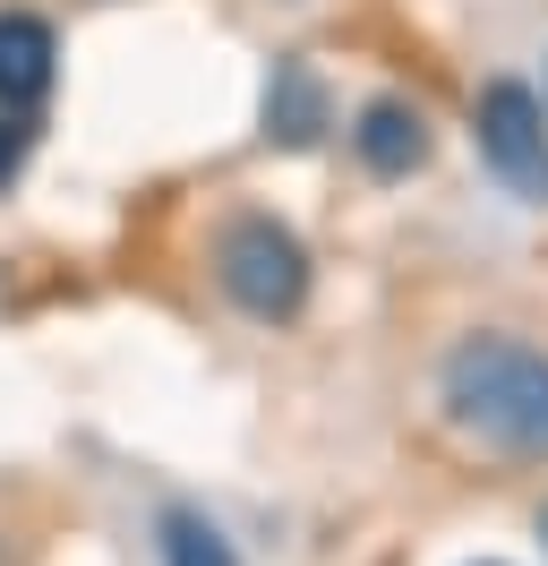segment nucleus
Here are the masks:
<instances>
[{
	"instance_id": "obj_1",
	"label": "nucleus",
	"mask_w": 548,
	"mask_h": 566,
	"mask_svg": "<svg viewBox=\"0 0 548 566\" xmlns=\"http://www.w3.org/2000/svg\"><path fill=\"white\" fill-rule=\"evenodd\" d=\"M445 421L497 463H548V353L523 335H463L438 360Z\"/></svg>"
},
{
	"instance_id": "obj_2",
	"label": "nucleus",
	"mask_w": 548,
	"mask_h": 566,
	"mask_svg": "<svg viewBox=\"0 0 548 566\" xmlns=\"http://www.w3.org/2000/svg\"><path fill=\"white\" fill-rule=\"evenodd\" d=\"M214 283H223V301H232L240 318L257 326H283L308 310V249L292 223H274V214H232L223 232H214Z\"/></svg>"
},
{
	"instance_id": "obj_3",
	"label": "nucleus",
	"mask_w": 548,
	"mask_h": 566,
	"mask_svg": "<svg viewBox=\"0 0 548 566\" xmlns=\"http://www.w3.org/2000/svg\"><path fill=\"white\" fill-rule=\"evenodd\" d=\"M472 138H479V164L506 180L523 207H548V104L523 77H488L479 86Z\"/></svg>"
},
{
	"instance_id": "obj_4",
	"label": "nucleus",
	"mask_w": 548,
	"mask_h": 566,
	"mask_svg": "<svg viewBox=\"0 0 548 566\" xmlns=\"http://www.w3.org/2000/svg\"><path fill=\"white\" fill-rule=\"evenodd\" d=\"M351 155H360L377 180H411L420 164H429V120H420V104H403V95H369L360 120H351Z\"/></svg>"
},
{
	"instance_id": "obj_5",
	"label": "nucleus",
	"mask_w": 548,
	"mask_h": 566,
	"mask_svg": "<svg viewBox=\"0 0 548 566\" xmlns=\"http://www.w3.org/2000/svg\"><path fill=\"white\" fill-rule=\"evenodd\" d=\"M61 77V43L34 9H0V112H34Z\"/></svg>"
},
{
	"instance_id": "obj_6",
	"label": "nucleus",
	"mask_w": 548,
	"mask_h": 566,
	"mask_svg": "<svg viewBox=\"0 0 548 566\" xmlns=\"http://www.w3.org/2000/svg\"><path fill=\"white\" fill-rule=\"evenodd\" d=\"M335 129V112H326V86H317V70L308 61H283L266 86V138L274 146H317Z\"/></svg>"
},
{
	"instance_id": "obj_7",
	"label": "nucleus",
	"mask_w": 548,
	"mask_h": 566,
	"mask_svg": "<svg viewBox=\"0 0 548 566\" xmlns=\"http://www.w3.org/2000/svg\"><path fill=\"white\" fill-rule=\"evenodd\" d=\"M155 549H164V566H240V549L223 541V524H214V515H198V506H164Z\"/></svg>"
},
{
	"instance_id": "obj_8",
	"label": "nucleus",
	"mask_w": 548,
	"mask_h": 566,
	"mask_svg": "<svg viewBox=\"0 0 548 566\" xmlns=\"http://www.w3.org/2000/svg\"><path fill=\"white\" fill-rule=\"evenodd\" d=\"M27 146H34V112H0V189L18 180V164H27Z\"/></svg>"
},
{
	"instance_id": "obj_9",
	"label": "nucleus",
	"mask_w": 548,
	"mask_h": 566,
	"mask_svg": "<svg viewBox=\"0 0 548 566\" xmlns=\"http://www.w3.org/2000/svg\"><path fill=\"white\" fill-rule=\"evenodd\" d=\"M540 541H548V515H540Z\"/></svg>"
}]
</instances>
